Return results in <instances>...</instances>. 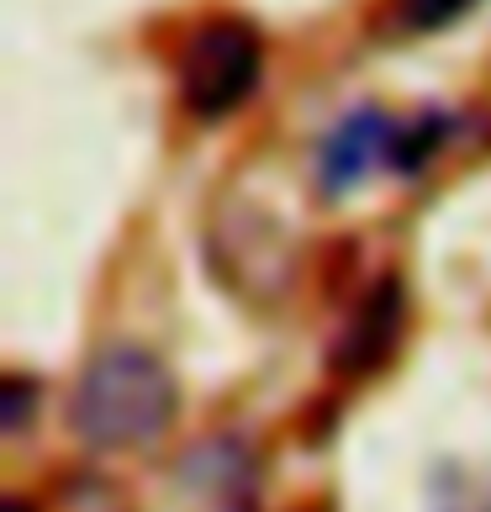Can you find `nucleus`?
Here are the masks:
<instances>
[{"mask_svg":"<svg viewBox=\"0 0 491 512\" xmlns=\"http://www.w3.org/2000/svg\"><path fill=\"white\" fill-rule=\"evenodd\" d=\"M460 6H465V0H402V22H407L412 32H423V27H444Z\"/></svg>","mask_w":491,"mask_h":512,"instance_id":"obj_4","label":"nucleus"},{"mask_svg":"<svg viewBox=\"0 0 491 512\" xmlns=\"http://www.w3.org/2000/svg\"><path fill=\"white\" fill-rule=\"evenodd\" d=\"M259 37L243 22H212L180 53V101L191 117L217 122L238 111L259 85Z\"/></svg>","mask_w":491,"mask_h":512,"instance_id":"obj_2","label":"nucleus"},{"mask_svg":"<svg viewBox=\"0 0 491 512\" xmlns=\"http://www.w3.org/2000/svg\"><path fill=\"white\" fill-rule=\"evenodd\" d=\"M175 417V381L154 354L117 344L101 349L74 381L69 428L90 449H143Z\"/></svg>","mask_w":491,"mask_h":512,"instance_id":"obj_1","label":"nucleus"},{"mask_svg":"<svg viewBox=\"0 0 491 512\" xmlns=\"http://www.w3.org/2000/svg\"><path fill=\"white\" fill-rule=\"evenodd\" d=\"M396 138H402V132H396L391 117H381V111H370V106L349 111V117L323 138V148H317V180H323V191L338 196V191H349V185H360L381 159H396Z\"/></svg>","mask_w":491,"mask_h":512,"instance_id":"obj_3","label":"nucleus"}]
</instances>
